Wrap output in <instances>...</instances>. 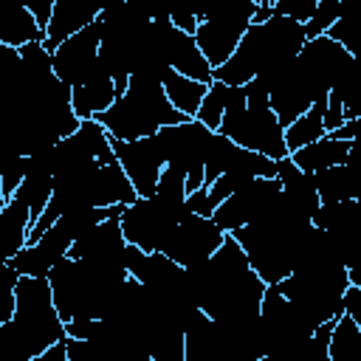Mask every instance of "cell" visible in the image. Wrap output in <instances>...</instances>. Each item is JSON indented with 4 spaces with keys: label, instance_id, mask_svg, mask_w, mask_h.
<instances>
[{
    "label": "cell",
    "instance_id": "cell-1",
    "mask_svg": "<svg viewBox=\"0 0 361 361\" xmlns=\"http://www.w3.org/2000/svg\"><path fill=\"white\" fill-rule=\"evenodd\" d=\"M186 279L197 310L209 319H243L259 313L265 282L254 274L231 234H226L223 245L206 262L186 268Z\"/></svg>",
    "mask_w": 361,
    "mask_h": 361
},
{
    "label": "cell",
    "instance_id": "cell-2",
    "mask_svg": "<svg viewBox=\"0 0 361 361\" xmlns=\"http://www.w3.org/2000/svg\"><path fill=\"white\" fill-rule=\"evenodd\" d=\"M310 228H313V223L307 217H302L299 212H293L279 195L265 214H259L254 223L237 228L231 237L243 248L254 274L265 285H276L296 268L302 243Z\"/></svg>",
    "mask_w": 361,
    "mask_h": 361
},
{
    "label": "cell",
    "instance_id": "cell-3",
    "mask_svg": "<svg viewBox=\"0 0 361 361\" xmlns=\"http://www.w3.org/2000/svg\"><path fill=\"white\" fill-rule=\"evenodd\" d=\"M65 341V322L56 313L48 279L20 276L14 288V313L0 324V361H31Z\"/></svg>",
    "mask_w": 361,
    "mask_h": 361
},
{
    "label": "cell",
    "instance_id": "cell-4",
    "mask_svg": "<svg viewBox=\"0 0 361 361\" xmlns=\"http://www.w3.org/2000/svg\"><path fill=\"white\" fill-rule=\"evenodd\" d=\"M56 313L62 322L71 319H102L121 285L130 279L127 268L93 259H71L65 257L45 276Z\"/></svg>",
    "mask_w": 361,
    "mask_h": 361
},
{
    "label": "cell",
    "instance_id": "cell-5",
    "mask_svg": "<svg viewBox=\"0 0 361 361\" xmlns=\"http://www.w3.org/2000/svg\"><path fill=\"white\" fill-rule=\"evenodd\" d=\"M305 25L288 20V17H271L259 25H248L234 54L212 71L214 82H223L226 87L248 85L257 76H265L271 71L285 68L296 59V54L305 45Z\"/></svg>",
    "mask_w": 361,
    "mask_h": 361
},
{
    "label": "cell",
    "instance_id": "cell-6",
    "mask_svg": "<svg viewBox=\"0 0 361 361\" xmlns=\"http://www.w3.org/2000/svg\"><path fill=\"white\" fill-rule=\"evenodd\" d=\"M186 214H189L186 180L178 169L164 166L155 192L149 197H135L130 206H124L118 223H121L124 240L133 248H138L144 254H158V251H164L172 228Z\"/></svg>",
    "mask_w": 361,
    "mask_h": 361
},
{
    "label": "cell",
    "instance_id": "cell-7",
    "mask_svg": "<svg viewBox=\"0 0 361 361\" xmlns=\"http://www.w3.org/2000/svg\"><path fill=\"white\" fill-rule=\"evenodd\" d=\"M217 133L226 135L231 144L259 152L271 161L288 158L282 127L268 104V93L254 79L248 85L228 87V102H226V113Z\"/></svg>",
    "mask_w": 361,
    "mask_h": 361
},
{
    "label": "cell",
    "instance_id": "cell-8",
    "mask_svg": "<svg viewBox=\"0 0 361 361\" xmlns=\"http://www.w3.org/2000/svg\"><path fill=\"white\" fill-rule=\"evenodd\" d=\"M110 141H138L155 135L161 127L186 121L164 96L161 82L130 76L124 93L96 118Z\"/></svg>",
    "mask_w": 361,
    "mask_h": 361
},
{
    "label": "cell",
    "instance_id": "cell-9",
    "mask_svg": "<svg viewBox=\"0 0 361 361\" xmlns=\"http://www.w3.org/2000/svg\"><path fill=\"white\" fill-rule=\"evenodd\" d=\"M183 344L186 361H257L265 355L259 313L243 319H209L197 310L186 324Z\"/></svg>",
    "mask_w": 361,
    "mask_h": 361
},
{
    "label": "cell",
    "instance_id": "cell-10",
    "mask_svg": "<svg viewBox=\"0 0 361 361\" xmlns=\"http://www.w3.org/2000/svg\"><path fill=\"white\" fill-rule=\"evenodd\" d=\"M254 3L257 0H228V3H220V6L203 11L197 31H195V42H197L203 59L212 65V71L220 68L240 45L243 34L251 25Z\"/></svg>",
    "mask_w": 361,
    "mask_h": 361
},
{
    "label": "cell",
    "instance_id": "cell-11",
    "mask_svg": "<svg viewBox=\"0 0 361 361\" xmlns=\"http://www.w3.org/2000/svg\"><path fill=\"white\" fill-rule=\"evenodd\" d=\"M217 130L203 127L195 118H186L180 124H169L161 127L155 133L158 149L164 155V164L178 169L186 180V195L203 186V169H206V155H209V144L214 138Z\"/></svg>",
    "mask_w": 361,
    "mask_h": 361
},
{
    "label": "cell",
    "instance_id": "cell-12",
    "mask_svg": "<svg viewBox=\"0 0 361 361\" xmlns=\"http://www.w3.org/2000/svg\"><path fill=\"white\" fill-rule=\"evenodd\" d=\"M316 327L319 324L296 305H290L276 285H265V293L259 299V333H262L265 355L299 347L316 333Z\"/></svg>",
    "mask_w": 361,
    "mask_h": 361
},
{
    "label": "cell",
    "instance_id": "cell-13",
    "mask_svg": "<svg viewBox=\"0 0 361 361\" xmlns=\"http://www.w3.org/2000/svg\"><path fill=\"white\" fill-rule=\"evenodd\" d=\"M113 161L116 155L110 147V135L99 121H79V127L68 138L54 144V178L82 175Z\"/></svg>",
    "mask_w": 361,
    "mask_h": 361
},
{
    "label": "cell",
    "instance_id": "cell-14",
    "mask_svg": "<svg viewBox=\"0 0 361 361\" xmlns=\"http://www.w3.org/2000/svg\"><path fill=\"white\" fill-rule=\"evenodd\" d=\"M226 234L217 228V223L212 217L203 214H186L180 217V223L172 228L166 245H164V257L172 259L180 268H195L200 262H206L220 245H223Z\"/></svg>",
    "mask_w": 361,
    "mask_h": 361
},
{
    "label": "cell",
    "instance_id": "cell-15",
    "mask_svg": "<svg viewBox=\"0 0 361 361\" xmlns=\"http://www.w3.org/2000/svg\"><path fill=\"white\" fill-rule=\"evenodd\" d=\"M279 197V180L276 178H254L243 183L234 195H228L214 212L212 220L223 234H234L237 228L254 223L259 214H265L274 200Z\"/></svg>",
    "mask_w": 361,
    "mask_h": 361
},
{
    "label": "cell",
    "instance_id": "cell-16",
    "mask_svg": "<svg viewBox=\"0 0 361 361\" xmlns=\"http://www.w3.org/2000/svg\"><path fill=\"white\" fill-rule=\"evenodd\" d=\"M99 23L93 20L87 28H82L79 34L68 37L62 45H56L51 51V68H54V76L68 85L71 90L76 85H82L90 71L96 68L99 62Z\"/></svg>",
    "mask_w": 361,
    "mask_h": 361
},
{
    "label": "cell",
    "instance_id": "cell-17",
    "mask_svg": "<svg viewBox=\"0 0 361 361\" xmlns=\"http://www.w3.org/2000/svg\"><path fill=\"white\" fill-rule=\"evenodd\" d=\"M113 155L118 161V166L124 169L127 180L133 183L138 197H149L158 186V178L164 172V155L158 149L155 135L149 138H138V141H110Z\"/></svg>",
    "mask_w": 361,
    "mask_h": 361
},
{
    "label": "cell",
    "instance_id": "cell-18",
    "mask_svg": "<svg viewBox=\"0 0 361 361\" xmlns=\"http://www.w3.org/2000/svg\"><path fill=\"white\" fill-rule=\"evenodd\" d=\"M73 245V237L65 231L62 223H54L37 243H28L17 257H11V268L20 276H34V279H45L51 274V268L56 262H62L68 257Z\"/></svg>",
    "mask_w": 361,
    "mask_h": 361
},
{
    "label": "cell",
    "instance_id": "cell-19",
    "mask_svg": "<svg viewBox=\"0 0 361 361\" xmlns=\"http://www.w3.org/2000/svg\"><path fill=\"white\" fill-rule=\"evenodd\" d=\"M121 214H110L104 220H99L93 228H87L68 251L71 259H93V262H110V265H121L124 268V257H127V240L121 234Z\"/></svg>",
    "mask_w": 361,
    "mask_h": 361
},
{
    "label": "cell",
    "instance_id": "cell-20",
    "mask_svg": "<svg viewBox=\"0 0 361 361\" xmlns=\"http://www.w3.org/2000/svg\"><path fill=\"white\" fill-rule=\"evenodd\" d=\"M116 99H118L116 82L110 79V73L104 71L102 62H96L90 76L71 90V107L79 121H96Z\"/></svg>",
    "mask_w": 361,
    "mask_h": 361
},
{
    "label": "cell",
    "instance_id": "cell-21",
    "mask_svg": "<svg viewBox=\"0 0 361 361\" xmlns=\"http://www.w3.org/2000/svg\"><path fill=\"white\" fill-rule=\"evenodd\" d=\"M135 189L127 180L124 169L118 166V161L96 166L87 175V203L90 209H113V206H130L135 200Z\"/></svg>",
    "mask_w": 361,
    "mask_h": 361
},
{
    "label": "cell",
    "instance_id": "cell-22",
    "mask_svg": "<svg viewBox=\"0 0 361 361\" xmlns=\"http://www.w3.org/2000/svg\"><path fill=\"white\" fill-rule=\"evenodd\" d=\"M276 180H279V195H282V200L293 209V212H299L302 217H307V220H313V214H316V209H319V192H316V180H313V175L310 172H302L299 166H293V161L290 158H282V161H276V175H274Z\"/></svg>",
    "mask_w": 361,
    "mask_h": 361
},
{
    "label": "cell",
    "instance_id": "cell-23",
    "mask_svg": "<svg viewBox=\"0 0 361 361\" xmlns=\"http://www.w3.org/2000/svg\"><path fill=\"white\" fill-rule=\"evenodd\" d=\"M102 6L93 3H79V0H54V11H51V23L45 31V51H54L56 45H62L68 37L79 34L82 28H87L96 17H99Z\"/></svg>",
    "mask_w": 361,
    "mask_h": 361
},
{
    "label": "cell",
    "instance_id": "cell-24",
    "mask_svg": "<svg viewBox=\"0 0 361 361\" xmlns=\"http://www.w3.org/2000/svg\"><path fill=\"white\" fill-rule=\"evenodd\" d=\"M166 62H169V71L186 76V79H195V82H203V85L212 82V65L203 59V54H200V48H197L192 34H183L178 28L169 31Z\"/></svg>",
    "mask_w": 361,
    "mask_h": 361
},
{
    "label": "cell",
    "instance_id": "cell-25",
    "mask_svg": "<svg viewBox=\"0 0 361 361\" xmlns=\"http://www.w3.org/2000/svg\"><path fill=\"white\" fill-rule=\"evenodd\" d=\"M28 42H45V31L37 25L25 3L0 0V45L23 48Z\"/></svg>",
    "mask_w": 361,
    "mask_h": 361
},
{
    "label": "cell",
    "instance_id": "cell-26",
    "mask_svg": "<svg viewBox=\"0 0 361 361\" xmlns=\"http://www.w3.org/2000/svg\"><path fill=\"white\" fill-rule=\"evenodd\" d=\"M355 141H358V138H355ZM355 141H336V138H330V135H322V138H316L313 144H307V147L290 152L288 158H290L293 166H299L302 172L316 175V172H322V169L347 164V161H350V152H353V147H355Z\"/></svg>",
    "mask_w": 361,
    "mask_h": 361
},
{
    "label": "cell",
    "instance_id": "cell-27",
    "mask_svg": "<svg viewBox=\"0 0 361 361\" xmlns=\"http://www.w3.org/2000/svg\"><path fill=\"white\" fill-rule=\"evenodd\" d=\"M28 231H31L28 206L17 197H8L0 212V257L3 259L17 257L28 243Z\"/></svg>",
    "mask_w": 361,
    "mask_h": 361
},
{
    "label": "cell",
    "instance_id": "cell-28",
    "mask_svg": "<svg viewBox=\"0 0 361 361\" xmlns=\"http://www.w3.org/2000/svg\"><path fill=\"white\" fill-rule=\"evenodd\" d=\"M316 192L322 203H338V200H358V178L350 164L330 166L313 175Z\"/></svg>",
    "mask_w": 361,
    "mask_h": 361
},
{
    "label": "cell",
    "instance_id": "cell-29",
    "mask_svg": "<svg viewBox=\"0 0 361 361\" xmlns=\"http://www.w3.org/2000/svg\"><path fill=\"white\" fill-rule=\"evenodd\" d=\"M164 87V96L169 99V104L183 116V118H195L200 102H203V93H206V85L203 82H195V79H186L175 71H169L161 82Z\"/></svg>",
    "mask_w": 361,
    "mask_h": 361
},
{
    "label": "cell",
    "instance_id": "cell-30",
    "mask_svg": "<svg viewBox=\"0 0 361 361\" xmlns=\"http://www.w3.org/2000/svg\"><path fill=\"white\" fill-rule=\"evenodd\" d=\"M324 107H327V99H322V102L310 104V110H307V113H302L293 124H288V127L282 130V138H285L288 155H290V152H296V149H302V147H307V144H313L316 138H322V135H324V124H322Z\"/></svg>",
    "mask_w": 361,
    "mask_h": 361
},
{
    "label": "cell",
    "instance_id": "cell-31",
    "mask_svg": "<svg viewBox=\"0 0 361 361\" xmlns=\"http://www.w3.org/2000/svg\"><path fill=\"white\" fill-rule=\"evenodd\" d=\"M330 330H333V322H324L316 327V333L302 341L299 347H290V350H282V353H271V355H262L257 361H330L327 358V344H330Z\"/></svg>",
    "mask_w": 361,
    "mask_h": 361
},
{
    "label": "cell",
    "instance_id": "cell-32",
    "mask_svg": "<svg viewBox=\"0 0 361 361\" xmlns=\"http://www.w3.org/2000/svg\"><path fill=\"white\" fill-rule=\"evenodd\" d=\"M226 102H228V87L223 82H209L206 85V93H203V102L195 113V121H200L203 127L209 130H217L220 121H223V113H226Z\"/></svg>",
    "mask_w": 361,
    "mask_h": 361
},
{
    "label": "cell",
    "instance_id": "cell-33",
    "mask_svg": "<svg viewBox=\"0 0 361 361\" xmlns=\"http://www.w3.org/2000/svg\"><path fill=\"white\" fill-rule=\"evenodd\" d=\"M149 361H186L183 330H178V327H158L155 336H152Z\"/></svg>",
    "mask_w": 361,
    "mask_h": 361
},
{
    "label": "cell",
    "instance_id": "cell-34",
    "mask_svg": "<svg viewBox=\"0 0 361 361\" xmlns=\"http://www.w3.org/2000/svg\"><path fill=\"white\" fill-rule=\"evenodd\" d=\"M344 3L341 0H319L316 3V11L313 17L305 23V39H316V37H324L327 28L344 14Z\"/></svg>",
    "mask_w": 361,
    "mask_h": 361
},
{
    "label": "cell",
    "instance_id": "cell-35",
    "mask_svg": "<svg viewBox=\"0 0 361 361\" xmlns=\"http://www.w3.org/2000/svg\"><path fill=\"white\" fill-rule=\"evenodd\" d=\"M25 166H28V158L25 155H8L0 161V186H3V197L8 200L17 186L23 183L25 178Z\"/></svg>",
    "mask_w": 361,
    "mask_h": 361
},
{
    "label": "cell",
    "instance_id": "cell-36",
    "mask_svg": "<svg viewBox=\"0 0 361 361\" xmlns=\"http://www.w3.org/2000/svg\"><path fill=\"white\" fill-rule=\"evenodd\" d=\"M65 353H68V361H110V355L104 353V347L93 338V336H85V338H65Z\"/></svg>",
    "mask_w": 361,
    "mask_h": 361
},
{
    "label": "cell",
    "instance_id": "cell-37",
    "mask_svg": "<svg viewBox=\"0 0 361 361\" xmlns=\"http://www.w3.org/2000/svg\"><path fill=\"white\" fill-rule=\"evenodd\" d=\"M324 37H330L333 42H338L347 54H353L355 56V23H353V17L347 14V8H344V14L327 28V34Z\"/></svg>",
    "mask_w": 361,
    "mask_h": 361
},
{
    "label": "cell",
    "instance_id": "cell-38",
    "mask_svg": "<svg viewBox=\"0 0 361 361\" xmlns=\"http://www.w3.org/2000/svg\"><path fill=\"white\" fill-rule=\"evenodd\" d=\"M200 17H203V11H195V8H172V11H169L172 28L183 31V34H192V37H195V31H197Z\"/></svg>",
    "mask_w": 361,
    "mask_h": 361
},
{
    "label": "cell",
    "instance_id": "cell-39",
    "mask_svg": "<svg viewBox=\"0 0 361 361\" xmlns=\"http://www.w3.org/2000/svg\"><path fill=\"white\" fill-rule=\"evenodd\" d=\"M25 8L31 11V17L37 20V25L42 31H48V23H51V11H54V0H23Z\"/></svg>",
    "mask_w": 361,
    "mask_h": 361
},
{
    "label": "cell",
    "instance_id": "cell-40",
    "mask_svg": "<svg viewBox=\"0 0 361 361\" xmlns=\"http://www.w3.org/2000/svg\"><path fill=\"white\" fill-rule=\"evenodd\" d=\"M358 127H361V118H350V121L338 124L333 133H324V135H330L336 141H355L358 138Z\"/></svg>",
    "mask_w": 361,
    "mask_h": 361
},
{
    "label": "cell",
    "instance_id": "cell-41",
    "mask_svg": "<svg viewBox=\"0 0 361 361\" xmlns=\"http://www.w3.org/2000/svg\"><path fill=\"white\" fill-rule=\"evenodd\" d=\"M31 361H68V353H65V344H54V347H48L45 353H39V355H34Z\"/></svg>",
    "mask_w": 361,
    "mask_h": 361
},
{
    "label": "cell",
    "instance_id": "cell-42",
    "mask_svg": "<svg viewBox=\"0 0 361 361\" xmlns=\"http://www.w3.org/2000/svg\"><path fill=\"white\" fill-rule=\"evenodd\" d=\"M3 206H6V197H3V195H0V212H3Z\"/></svg>",
    "mask_w": 361,
    "mask_h": 361
}]
</instances>
